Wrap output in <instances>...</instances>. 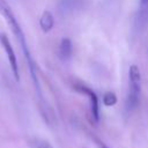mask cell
Returning a JSON list of instances; mask_svg holds the SVG:
<instances>
[{"label":"cell","mask_w":148,"mask_h":148,"mask_svg":"<svg viewBox=\"0 0 148 148\" xmlns=\"http://www.w3.org/2000/svg\"><path fill=\"white\" fill-rule=\"evenodd\" d=\"M101 148H108V147H106V146H104V145H102V147H101Z\"/></svg>","instance_id":"cell-9"},{"label":"cell","mask_w":148,"mask_h":148,"mask_svg":"<svg viewBox=\"0 0 148 148\" xmlns=\"http://www.w3.org/2000/svg\"><path fill=\"white\" fill-rule=\"evenodd\" d=\"M34 146L35 148H54L49 141L43 140V139H36L34 141Z\"/></svg>","instance_id":"cell-8"},{"label":"cell","mask_w":148,"mask_h":148,"mask_svg":"<svg viewBox=\"0 0 148 148\" xmlns=\"http://www.w3.org/2000/svg\"><path fill=\"white\" fill-rule=\"evenodd\" d=\"M0 45L2 46L5 53L7 54V58H8V61H9V65H10V68H12V72H13V75H14L15 80L20 81V72H18L17 59H16V56H15V52H14V49L10 44L9 38L3 32H0Z\"/></svg>","instance_id":"cell-3"},{"label":"cell","mask_w":148,"mask_h":148,"mask_svg":"<svg viewBox=\"0 0 148 148\" xmlns=\"http://www.w3.org/2000/svg\"><path fill=\"white\" fill-rule=\"evenodd\" d=\"M39 25L44 32H49L52 30V28L54 25V18H53V15L51 12H49V10L43 12V14L39 18Z\"/></svg>","instance_id":"cell-6"},{"label":"cell","mask_w":148,"mask_h":148,"mask_svg":"<svg viewBox=\"0 0 148 148\" xmlns=\"http://www.w3.org/2000/svg\"><path fill=\"white\" fill-rule=\"evenodd\" d=\"M59 57L61 60H68L72 57V52H73V46H72V42L69 38H62L60 44H59Z\"/></svg>","instance_id":"cell-5"},{"label":"cell","mask_w":148,"mask_h":148,"mask_svg":"<svg viewBox=\"0 0 148 148\" xmlns=\"http://www.w3.org/2000/svg\"><path fill=\"white\" fill-rule=\"evenodd\" d=\"M74 88H75L76 91H79L82 95H86L89 98L91 116H92L95 121H98V119H99V106H98V97L95 94V91L91 90L90 88H88L87 86H83V84H75Z\"/></svg>","instance_id":"cell-4"},{"label":"cell","mask_w":148,"mask_h":148,"mask_svg":"<svg viewBox=\"0 0 148 148\" xmlns=\"http://www.w3.org/2000/svg\"><path fill=\"white\" fill-rule=\"evenodd\" d=\"M103 103L106 106H113L117 103V96H116V94L112 92V91L105 92L104 96H103Z\"/></svg>","instance_id":"cell-7"},{"label":"cell","mask_w":148,"mask_h":148,"mask_svg":"<svg viewBox=\"0 0 148 148\" xmlns=\"http://www.w3.org/2000/svg\"><path fill=\"white\" fill-rule=\"evenodd\" d=\"M128 94L126 98V111H133L138 103L141 91V73L136 65H131L128 69Z\"/></svg>","instance_id":"cell-2"},{"label":"cell","mask_w":148,"mask_h":148,"mask_svg":"<svg viewBox=\"0 0 148 148\" xmlns=\"http://www.w3.org/2000/svg\"><path fill=\"white\" fill-rule=\"evenodd\" d=\"M0 14L7 21V23L10 27V30L13 31V34L16 37L18 44L21 45V49L23 51V54L27 59V62H28V66H29V69H30V73H31V77L34 80V84H35L38 94H40L39 83H38V79H37V75H36V69H35V62H34L32 57L30 54V51H29V47H28V44H27V40H25V36H24L23 30H22L20 23L17 22L10 6L8 5V2L6 0H0Z\"/></svg>","instance_id":"cell-1"}]
</instances>
